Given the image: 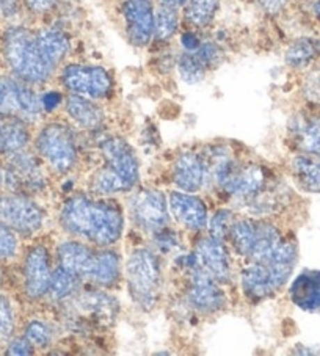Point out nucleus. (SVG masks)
<instances>
[{
  "label": "nucleus",
  "mask_w": 320,
  "mask_h": 356,
  "mask_svg": "<svg viewBox=\"0 0 320 356\" xmlns=\"http://www.w3.org/2000/svg\"><path fill=\"white\" fill-rule=\"evenodd\" d=\"M60 222L67 232L99 247L118 242L125 229V218L116 202L91 200L83 195L72 196L65 202Z\"/></svg>",
  "instance_id": "f257e3e1"
},
{
  "label": "nucleus",
  "mask_w": 320,
  "mask_h": 356,
  "mask_svg": "<svg viewBox=\"0 0 320 356\" xmlns=\"http://www.w3.org/2000/svg\"><path fill=\"white\" fill-rule=\"evenodd\" d=\"M3 58L15 77L30 85L46 83L54 71L49 67L36 46L33 30L15 26L3 33Z\"/></svg>",
  "instance_id": "f03ea898"
},
{
  "label": "nucleus",
  "mask_w": 320,
  "mask_h": 356,
  "mask_svg": "<svg viewBox=\"0 0 320 356\" xmlns=\"http://www.w3.org/2000/svg\"><path fill=\"white\" fill-rule=\"evenodd\" d=\"M106 167L93 177L97 193L112 195L131 190L138 181V161L134 149L118 137L107 138L101 145Z\"/></svg>",
  "instance_id": "7ed1b4c3"
},
{
  "label": "nucleus",
  "mask_w": 320,
  "mask_h": 356,
  "mask_svg": "<svg viewBox=\"0 0 320 356\" xmlns=\"http://www.w3.org/2000/svg\"><path fill=\"white\" fill-rule=\"evenodd\" d=\"M127 286L135 303L151 309L160 293V264L151 250H137L129 257L126 266Z\"/></svg>",
  "instance_id": "20e7f679"
},
{
  "label": "nucleus",
  "mask_w": 320,
  "mask_h": 356,
  "mask_svg": "<svg viewBox=\"0 0 320 356\" xmlns=\"http://www.w3.org/2000/svg\"><path fill=\"white\" fill-rule=\"evenodd\" d=\"M61 85L71 95L101 101L107 99L113 91V79L106 67L97 65L70 63L61 70Z\"/></svg>",
  "instance_id": "39448f33"
},
{
  "label": "nucleus",
  "mask_w": 320,
  "mask_h": 356,
  "mask_svg": "<svg viewBox=\"0 0 320 356\" xmlns=\"http://www.w3.org/2000/svg\"><path fill=\"white\" fill-rule=\"evenodd\" d=\"M41 113V99L30 83L17 77L0 76V115L27 124L38 120Z\"/></svg>",
  "instance_id": "423d86ee"
},
{
  "label": "nucleus",
  "mask_w": 320,
  "mask_h": 356,
  "mask_svg": "<svg viewBox=\"0 0 320 356\" xmlns=\"http://www.w3.org/2000/svg\"><path fill=\"white\" fill-rule=\"evenodd\" d=\"M36 146H38L40 154L57 173L70 171L77 161L74 134L70 127L61 122H51L42 127Z\"/></svg>",
  "instance_id": "0eeeda50"
},
{
  "label": "nucleus",
  "mask_w": 320,
  "mask_h": 356,
  "mask_svg": "<svg viewBox=\"0 0 320 356\" xmlns=\"http://www.w3.org/2000/svg\"><path fill=\"white\" fill-rule=\"evenodd\" d=\"M45 213L22 193L0 195V223L21 234H33L42 226Z\"/></svg>",
  "instance_id": "6e6552de"
},
{
  "label": "nucleus",
  "mask_w": 320,
  "mask_h": 356,
  "mask_svg": "<svg viewBox=\"0 0 320 356\" xmlns=\"http://www.w3.org/2000/svg\"><path fill=\"white\" fill-rule=\"evenodd\" d=\"M120 13L129 42L135 47L150 46L156 26L154 0H122Z\"/></svg>",
  "instance_id": "1a4fd4ad"
},
{
  "label": "nucleus",
  "mask_w": 320,
  "mask_h": 356,
  "mask_svg": "<svg viewBox=\"0 0 320 356\" xmlns=\"http://www.w3.org/2000/svg\"><path fill=\"white\" fill-rule=\"evenodd\" d=\"M129 209L134 222L145 231L157 232L167 228L170 223L167 200L159 190H140L131 198Z\"/></svg>",
  "instance_id": "9d476101"
},
{
  "label": "nucleus",
  "mask_w": 320,
  "mask_h": 356,
  "mask_svg": "<svg viewBox=\"0 0 320 356\" xmlns=\"http://www.w3.org/2000/svg\"><path fill=\"white\" fill-rule=\"evenodd\" d=\"M5 182L11 192L26 195L36 193L45 188L46 177L42 175L38 159L16 152L5 170Z\"/></svg>",
  "instance_id": "9b49d317"
},
{
  "label": "nucleus",
  "mask_w": 320,
  "mask_h": 356,
  "mask_svg": "<svg viewBox=\"0 0 320 356\" xmlns=\"http://www.w3.org/2000/svg\"><path fill=\"white\" fill-rule=\"evenodd\" d=\"M193 256L195 268L212 276L215 281L227 282L231 278L230 254L221 241L215 237H205L196 243Z\"/></svg>",
  "instance_id": "f8f14e48"
},
{
  "label": "nucleus",
  "mask_w": 320,
  "mask_h": 356,
  "mask_svg": "<svg viewBox=\"0 0 320 356\" xmlns=\"http://www.w3.org/2000/svg\"><path fill=\"white\" fill-rule=\"evenodd\" d=\"M187 300L196 311L217 312L225 306L226 297L212 276L195 268L189 281Z\"/></svg>",
  "instance_id": "ddd939ff"
},
{
  "label": "nucleus",
  "mask_w": 320,
  "mask_h": 356,
  "mask_svg": "<svg viewBox=\"0 0 320 356\" xmlns=\"http://www.w3.org/2000/svg\"><path fill=\"white\" fill-rule=\"evenodd\" d=\"M51 278L52 272L47 250L45 247H33L24 262V286L27 296L32 300L41 298L49 292Z\"/></svg>",
  "instance_id": "4468645a"
},
{
  "label": "nucleus",
  "mask_w": 320,
  "mask_h": 356,
  "mask_svg": "<svg viewBox=\"0 0 320 356\" xmlns=\"http://www.w3.org/2000/svg\"><path fill=\"white\" fill-rule=\"evenodd\" d=\"M170 211L177 222L187 229L201 231L207 226L206 204L187 192L170 193Z\"/></svg>",
  "instance_id": "2eb2a0df"
},
{
  "label": "nucleus",
  "mask_w": 320,
  "mask_h": 356,
  "mask_svg": "<svg viewBox=\"0 0 320 356\" xmlns=\"http://www.w3.org/2000/svg\"><path fill=\"white\" fill-rule=\"evenodd\" d=\"M206 163L195 152H184L173 165V182L182 192H198L206 179Z\"/></svg>",
  "instance_id": "dca6fc26"
},
{
  "label": "nucleus",
  "mask_w": 320,
  "mask_h": 356,
  "mask_svg": "<svg viewBox=\"0 0 320 356\" xmlns=\"http://www.w3.org/2000/svg\"><path fill=\"white\" fill-rule=\"evenodd\" d=\"M58 259L61 267L77 275L79 278L91 280L96 268L97 251L79 242H65L58 247Z\"/></svg>",
  "instance_id": "f3484780"
},
{
  "label": "nucleus",
  "mask_w": 320,
  "mask_h": 356,
  "mask_svg": "<svg viewBox=\"0 0 320 356\" xmlns=\"http://www.w3.org/2000/svg\"><path fill=\"white\" fill-rule=\"evenodd\" d=\"M36 36V46L41 54L45 63L51 67L55 72V70L60 66L67 54L71 51V40L63 30L46 27L41 29L38 32H35Z\"/></svg>",
  "instance_id": "a211bd4d"
},
{
  "label": "nucleus",
  "mask_w": 320,
  "mask_h": 356,
  "mask_svg": "<svg viewBox=\"0 0 320 356\" xmlns=\"http://www.w3.org/2000/svg\"><path fill=\"white\" fill-rule=\"evenodd\" d=\"M242 287L245 296L255 302L273 297L280 291L272 272L264 262H253L242 272Z\"/></svg>",
  "instance_id": "6ab92c4d"
},
{
  "label": "nucleus",
  "mask_w": 320,
  "mask_h": 356,
  "mask_svg": "<svg viewBox=\"0 0 320 356\" xmlns=\"http://www.w3.org/2000/svg\"><path fill=\"white\" fill-rule=\"evenodd\" d=\"M291 300L301 311H320V272L307 270L298 275L291 286Z\"/></svg>",
  "instance_id": "aec40b11"
},
{
  "label": "nucleus",
  "mask_w": 320,
  "mask_h": 356,
  "mask_svg": "<svg viewBox=\"0 0 320 356\" xmlns=\"http://www.w3.org/2000/svg\"><path fill=\"white\" fill-rule=\"evenodd\" d=\"M291 137L306 154L320 157V118L312 115H297L291 121Z\"/></svg>",
  "instance_id": "412c9836"
},
{
  "label": "nucleus",
  "mask_w": 320,
  "mask_h": 356,
  "mask_svg": "<svg viewBox=\"0 0 320 356\" xmlns=\"http://www.w3.org/2000/svg\"><path fill=\"white\" fill-rule=\"evenodd\" d=\"M65 108L67 116L85 129L99 127L104 121L102 108L90 97L70 93L65 99Z\"/></svg>",
  "instance_id": "4be33fe9"
},
{
  "label": "nucleus",
  "mask_w": 320,
  "mask_h": 356,
  "mask_svg": "<svg viewBox=\"0 0 320 356\" xmlns=\"http://www.w3.org/2000/svg\"><path fill=\"white\" fill-rule=\"evenodd\" d=\"M77 306L79 311H82L87 317L93 318L96 323H110L113 321L116 311H118L112 297L96 291H90L83 293L82 297H79Z\"/></svg>",
  "instance_id": "5701e85b"
},
{
  "label": "nucleus",
  "mask_w": 320,
  "mask_h": 356,
  "mask_svg": "<svg viewBox=\"0 0 320 356\" xmlns=\"http://www.w3.org/2000/svg\"><path fill=\"white\" fill-rule=\"evenodd\" d=\"M320 58V40L314 36H300L285 52V61L292 70H303Z\"/></svg>",
  "instance_id": "b1692460"
},
{
  "label": "nucleus",
  "mask_w": 320,
  "mask_h": 356,
  "mask_svg": "<svg viewBox=\"0 0 320 356\" xmlns=\"http://www.w3.org/2000/svg\"><path fill=\"white\" fill-rule=\"evenodd\" d=\"M156 26H154V40L165 42L170 41L179 29L181 7L175 2L156 0Z\"/></svg>",
  "instance_id": "393cba45"
},
{
  "label": "nucleus",
  "mask_w": 320,
  "mask_h": 356,
  "mask_svg": "<svg viewBox=\"0 0 320 356\" xmlns=\"http://www.w3.org/2000/svg\"><path fill=\"white\" fill-rule=\"evenodd\" d=\"M292 175L298 186L311 193H320V157L298 156L292 161Z\"/></svg>",
  "instance_id": "a878e982"
},
{
  "label": "nucleus",
  "mask_w": 320,
  "mask_h": 356,
  "mask_svg": "<svg viewBox=\"0 0 320 356\" xmlns=\"http://www.w3.org/2000/svg\"><path fill=\"white\" fill-rule=\"evenodd\" d=\"M221 0H187L184 21L195 30L207 29L218 15Z\"/></svg>",
  "instance_id": "bb28decb"
},
{
  "label": "nucleus",
  "mask_w": 320,
  "mask_h": 356,
  "mask_svg": "<svg viewBox=\"0 0 320 356\" xmlns=\"http://www.w3.org/2000/svg\"><path fill=\"white\" fill-rule=\"evenodd\" d=\"M29 143V131L24 121L7 118L0 122V152L13 156Z\"/></svg>",
  "instance_id": "cd10ccee"
},
{
  "label": "nucleus",
  "mask_w": 320,
  "mask_h": 356,
  "mask_svg": "<svg viewBox=\"0 0 320 356\" xmlns=\"http://www.w3.org/2000/svg\"><path fill=\"white\" fill-rule=\"evenodd\" d=\"M280 242H281V234L273 225L257 223L255 243H253V248H251L248 259H251L253 262H261L264 259H267V257L273 253V250L278 247Z\"/></svg>",
  "instance_id": "c85d7f7f"
},
{
  "label": "nucleus",
  "mask_w": 320,
  "mask_h": 356,
  "mask_svg": "<svg viewBox=\"0 0 320 356\" xmlns=\"http://www.w3.org/2000/svg\"><path fill=\"white\" fill-rule=\"evenodd\" d=\"M120 280V257L113 251H97V261L91 281L99 286H113Z\"/></svg>",
  "instance_id": "c756f323"
},
{
  "label": "nucleus",
  "mask_w": 320,
  "mask_h": 356,
  "mask_svg": "<svg viewBox=\"0 0 320 356\" xmlns=\"http://www.w3.org/2000/svg\"><path fill=\"white\" fill-rule=\"evenodd\" d=\"M177 72L182 82L187 85H198L207 74V67L201 63V60L196 57L195 52H182L177 58Z\"/></svg>",
  "instance_id": "7c9ffc66"
},
{
  "label": "nucleus",
  "mask_w": 320,
  "mask_h": 356,
  "mask_svg": "<svg viewBox=\"0 0 320 356\" xmlns=\"http://www.w3.org/2000/svg\"><path fill=\"white\" fill-rule=\"evenodd\" d=\"M256 228L257 223L250 222V220H240L232 225L230 237L234 245V248L239 254L248 257L253 248L255 237H256Z\"/></svg>",
  "instance_id": "2f4dec72"
},
{
  "label": "nucleus",
  "mask_w": 320,
  "mask_h": 356,
  "mask_svg": "<svg viewBox=\"0 0 320 356\" xmlns=\"http://www.w3.org/2000/svg\"><path fill=\"white\" fill-rule=\"evenodd\" d=\"M79 276L74 275L70 270L63 267H58L52 273L51 278V286H49V292L52 293L54 298L61 300V298H70L74 292L77 291L79 286Z\"/></svg>",
  "instance_id": "473e14b6"
},
{
  "label": "nucleus",
  "mask_w": 320,
  "mask_h": 356,
  "mask_svg": "<svg viewBox=\"0 0 320 356\" xmlns=\"http://www.w3.org/2000/svg\"><path fill=\"white\" fill-rule=\"evenodd\" d=\"M234 223H236V216L231 211H218L209 223V231L212 237L223 242L226 237H230Z\"/></svg>",
  "instance_id": "72a5a7b5"
},
{
  "label": "nucleus",
  "mask_w": 320,
  "mask_h": 356,
  "mask_svg": "<svg viewBox=\"0 0 320 356\" xmlns=\"http://www.w3.org/2000/svg\"><path fill=\"white\" fill-rule=\"evenodd\" d=\"M26 337L33 347L46 348L52 341V331L45 322L33 321L27 325Z\"/></svg>",
  "instance_id": "f704fd0d"
},
{
  "label": "nucleus",
  "mask_w": 320,
  "mask_h": 356,
  "mask_svg": "<svg viewBox=\"0 0 320 356\" xmlns=\"http://www.w3.org/2000/svg\"><path fill=\"white\" fill-rule=\"evenodd\" d=\"M305 99L312 106H320V67L307 72L301 85Z\"/></svg>",
  "instance_id": "c9c22d12"
},
{
  "label": "nucleus",
  "mask_w": 320,
  "mask_h": 356,
  "mask_svg": "<svg viewBox=\"0 0 320 356\" xmlns=\"http://www.w3.org/2000/svg\"><path fill=\"white\" fill-rule=\"evenodd\" d=\"M195 54L201 60V63L207 67V71L220 65L221 61V47L211 40L202 41L198 51H195Z\"/></svg>",
  "instance_id": "e433bc0d"
},
{
  "label": "nucleus",
  "mask_w": 320,
  "mask_h": 356,
  "mask_svg": "<svg viewBox=\"0 0 320 356\" xmlns=\"http://www.w3.org/2000/svg\"><path fill=\"white\" fill-rule=\"evenodd\" d=\"M15 330V316L13 308L7 297L0 296V341L10 339Z\"/></svg>",
  "instance_id": "4c0bfd02"
},
{
  "label": "nucleus",
  "mask_w": 320,
  "mask_h": 356,
  "mask_svg": "<svg viewBox=\"0 0 320 356\" xmlns=\"http://www.w3.org/2000/svg\"><path fill=\"white\" fill-rule=\"evenodd\" d=\"M17 241L10 228L0 223V259H10L16 254Z\"/></svg>",
  "instance_id": "58836bf2"
},
{
  "label": "nucleus",
  "mask_w": 320,
  "mask_h": 356,
  "mask_svg": "<svg viewBox=\"0 0 320 356\" xmlns=\"http://www.w3.org/2000/svg\"><path fill=\"white\" fill-rule=\"evenodd\" d=\"M61 0H22L26 7L32 15H47L58 7Z\"/></svg>",
  "instance_id": "ea45409f"
},
{
  "label": "nucleus",
  "mask_w": 320,
  "mask_h": 356,
  "mask_svg": "<svg viewBox=\"0 0 320 356\" xmlns=\"http://www.w3.org/2000/svg\"><path fill=\"white\" fill-rule=\"evenodd\" d=\"M40 99H41L42 112L52 113L60 107V104L63 102V95H61L57 90H51V91H46V93L42 95Z\"/></svg>",
  "instance_id": "a19ab883"
},
{
  "label": "nucleus",
  "mask_w": 320,
  "mask_h": 356,
  "mask_svg": "<svg viewBox=\"0 0 320 356\" xmlns=\"http://www.w3.org/2000/svg\"><path fill=\"white\" fill-rule=\"evenodd\" d=\"M259 8L269 16H278L287 7L289 0H256Z\"/></svg>",
  "instance_id": "79ce46f5"
},
{
  "label": "nucleus",
  "mask_w": 320,
  "mask_h": 356,
  "mask_svg": "<svg viewBox=\"0 0 320 356\" xmlns=\"http://www.w3.org/2000/svg\"><path fill=\"white\" fill-rule=\"evenodd\" d=\"M7 353L8 355H32L33 346L29 342L27 337H17V339L11 341Z\"/></svg>",
  "instance_id": "37998d69"
},
{
  "label": "nucleus",
  "mask_w": 320,
  "mask_h": 356,
  "mask_svg": "<svg viewBox=\"0 0 320 356\" xmlns=\"http://www.w3.org/2000/svg\"><path fill=\"white\" fill-rule=\"evenodd\" d=\"M179 42L184 49V52H195V51H198V47L201 46L202 41L200 40L198 35L192 32V30H187V32L181 33Z\"/></svg>",
  "instance_id": "c03bdc74"
},
{
  "label": "nucleus",
  "mask_w": 320,
  "mask_h": 356,
  "mask_svg": "<svg viewBox=\"0 0 320 356\" xmlns=\"http://www.w3.org/2000/svg\"><path fill=\"white\" fill-rule=\"evenodd\" d=\"M314 15L317 16V19L320 21V0H314Z\"/></svg>",
  "instance_id": "a18cd8bd"
},
{
  "label": "nucleus",
  "mask_w": 320,
  "mask_h": 356,
  "mask_svg": "<svg viewBox=\"0 0 320 356\" xmlns=\"http://www.w3.org/2000/svg\"><path fill=\"white\" fill-rule=\"evenodd\" d=\"M5 120H7V118H5V116H2V115H0V122H3Z\"/></svg>",
  "instance_id": "49530a36"
},
{
  "label": "nucleus",
  "mask_w": 320,
  "mask_h": 356,
  "mask_svg": "<svg viewBox=\"0 0 320 356\" xmlns=\"http://www.w3.org/2000/svg\"><path fill=\"white\" fill-rule=\"evenodd\" d=\"M0 179H2V173H0Z\"/></svg>",
  "instance_id": "de8ad7c7"
},
{
  "label": "nucleus",
  "mask_w": 320,
  "mask_h": 356,
  "mask_svg": "<svg viewBox=\"0 0 320 356\" xmlns=\"http://www.w3.org/2000/svg\"><path fill=\"white\" fill-rule=\"evenodd\" d=\"M0 3H2V0H0Z\"/></svg>",
  "instance_id": "09e8293b"
}]
</instances>
